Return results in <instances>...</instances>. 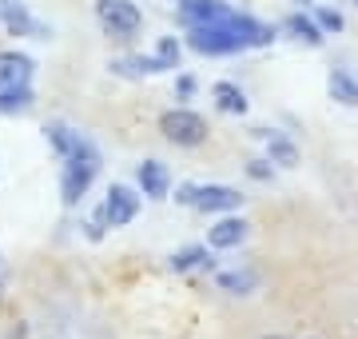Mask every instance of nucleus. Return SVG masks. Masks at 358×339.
I'll use <instances>...</instances> for the list:
<instances>
[{"instance_id": "nucleus-13", "label": "nucleus", "mask_w": 358, "mask_h": 339, "mask_svg": "<svg viewBox=\"0 0 358 339\" xmlns=\"http://www.w3.org/2000/svg\"><path fill=\"white\" fill-rule=\"evenodd\" d=\"M44 136H48L52 152H56V156H60V160H64V156H72V152H76L80 144L88 140V136H84V132L68 128V124H60V120H52L48 128H44Z\"/></svg>"}, {"instance_id": "nucleus-2", "label": "nucleus", "mask_w": 358, "mask_h": 339, "mask_svg": "<svg viewBox=\"0 0 358 339\" xmlns=\"http://www.w3.org/2000/svg\"><path fill=\"white\" fill-rule=\"evenodd\" d=\"M64 168H60V200H64V208H76L80 200L88 196V188L96 184V176H100V148L92 140H84L72 152V156L60 160Z\"/></svg>"}, {"instance_id": "nucleus-3", "label": "nucleus", "mask_w": 358, "mask_h": 339, "mask_svg": "<svg viewBox=\"0 0 358 339\" xmlns=\"http://www.w3.org/2000/svg\"><path fill=\"white\" fill-rule=\"evenodd\" d=\"M159 132H164L167 144H176V148H199L207 140V120L199 112H192L187 104L179 108H167L164 116H159Z\"/></svg>"}, {"instance_id": "nucleus-18", "label": "nucleus", "mask_w": 358, "mask_h": 339, "mask_svg": "<svg viewBox=\"0 0 358 339\" xmlns=\"http://www.w3.org/2000/svg\"><path fill=\"white\" fill-rule=\"evenodd\" d=\"M215 284L223 287V291H231V296H251L259 287V272H251V268H239V272H219Z\"/></svg>"}, {"instance_id": "nucleus-27", "label": "nucleus", "mask_w": 358, "mask_h": 339, "mask_svg": "<svg viewBox=\"0 0 358 339\" xmlns=\"http://www.w3.org/2000/svg\"><path fill=\"white\" fill-rule=\"evenodd\" d=\"M8 339H24V327H20V331H13V335H8Z\"/></svg>"}, {"instance_id": "nucleus-29", "label": "nucleus", "mask_w": 358, "mask_h": 339, "mask_svg": "<svg viewBox=\"0 0 358 339\" xmlns=\"http://www.w3.org/2000/svg\"><path fill=\"white\" fill-rule=\"evenodd\" d=\"M267 339H279V335H267Z\"/></svg>"}, {"instance_id": "nucleus-15", "label": "nucleus", "mask_w": 358, "mask_h": 339, "mask_svg": "<svg viewBox=\"0 0 358 339\" xmlns=\"http://www.w3.org/2000/svg\"><path fill=\"white\" fill-rule=\"evenodd\" d=\"M282 32H291L299 44H310V48H319L322 40V28L315 25V16H307V13H291L287 20H282Z\"/></svg>"}, {"instance_id": "nucleus-24", "label": "nucleus", "mask_w": 358, "mask_h": 339, "mask_svg": "<svg viewBox=\"0 0 358 339\" xmlns=\"http://www.w3.org/2000/svg\"><path fill=\"white\" fill-rule=\"evenodd\" d=\"M247 176L251 180H271L275 176V164L271 160H247Z\"/></svg>"}, {"instance_id": "nucleus-4", "label": "nucleus", "mask_w": 358, "mask_h": 339, "mask_svg": "<svg viewBox=\"0 0 358 339\" xmlns=\"http://www.w3.org/2000/svg\"><path fill=\"white\" fill-rule=\"evenodd\" d=\"M96 20H100V28L108 32L112 40H136L143 28V13L131 4V0H100L96 4Z\"/></svg>"}, {"instance_id": "nucleus-1", "label": "nucleus", "mask_w": 358, "mask_h": 339, "mask_svg": "<svg viewBox=\"0 0 358 339\" xmlns=\"http://www.w3.org/2000/svg\"><path fill=\"white\" fill-rule=\"evenodd\" d=\"M271 40H275V25H263L251 13H235V8L215 25L187 28V48L199 56H235L247 48H267Z\"/></svg>"}, {"instance_id": "nucleus-23", "label": "nucleus", "mask_w": 358, "mask_h": 339, "mask_svg": "<svg viewBox=\"0 0 358 339\" xmlns=\"http://www.w3.org/2000/svg\"><path fill=\"white\" fill-rule=\"evenodd\" d=\"M195 92H199V80H195L192 72H183V76H176V100H183V104H187V100H192Z\"/></svg>"}, {"instance_id": "nucleus-14", "label": "nucleus", "mask_w": 358, "mask_h": 339, "mask_svg": "<svg viewBox=\"0 0 358 339\" xmlns=\"http://www.w3.org/2000/svg\"><path fill=\"white\" fill-rule=\"evenodd\" d=\"M211 96H215V108L219 112H227V116H247V96L239 84H231V80H219L215 88H211Z\"/></svg>"}, {"instance_id": "nucleus-17", "label": "nucleus", "mask_w": 358, "mask_h": 339, "mask_svg": "<svg viewBox=\"0 0 358 339\" xmlns=\"http://www.w3.org/2000/svg\"><path fill=\"white\" fill-rule=\"evenodd\" d=\"M108 68L124 80H143V76H155L159 72L152 56H120V60H108Z\"/></svg>"}, {"instance_id": "nucleus-7", "label": "nucleus", "mask_w": 358, "mask_h": 339, "mask_svg": "<svg viewBox=\"0 0 358 339\" xmlns=\"http://www.w3.org/2000/svg\"><path fill=\"white\" fill-rule=\"evenodd\" d=\"M243 204L239 188H227V184H195V196H192V208L195 212H207V216H227Z\"/></svg>"}, {"instance_id": "nucleus-22", "label": "nucleus", "mask_w": 358, "mask_h": 339, "mask_svg": "<svg viewBox=\"0 0 358 339\" xmlns=\"http://www.w3.org/2000/svg\"><path fill=\"white\" fill-rule=\"evenodd\" d=\"M315 25L322 28V36H334V32H343V13L338 8H315Z\"/></svg>"}, {"instance_id": "nucleus-5", "label": "nucleus", "mask_w": 358, "mask_h": 339, "mask_svg": "<svg viewBox=\"0 0 358 339\" xmlns=\"http://www.w3.org/2000/svg\"><path fill=\"white\" fill-rule=\"evenodd\" d=\"M140 188H128V184H112L108 188V196H103L100 212L103 220H108V228H128L136 216H140Z\"/></svg>"}, {"instance_id": "nucleus-26", "label": "nucleus", "mask_w": 358, "mask_h": 339, "mask_svg": "<svg viewBox=\"0 0 358 339\" xmlns=\"http://www.w3.org/2000/svg\"><path fill=\"white\" fill-rule=\"evenodd\" d=\"M192 196H195V184H179L176 188V204H183V208H192Z\"/></svg>"}, {"instance_id": "nucleus-30", "label": "nucleus", "mask_w": 358, "mask_h": 339, "mask_svg": "<svg viewBox=\"0 0 358 339\" xmlns=\"http://www.w3.org/2000/svg\"><path fill=\"white\" fill-rule=\"evenodd\" d=\"M355 4H358V0H355Z\"/></svg>"}, {"instance_id": "nucleus-8", "label": "nucleus", "mask_w": 358, "mask_h": 339, "mask_svg": "<svg viewBox=\"0 0 358 339\" xmlns=\"http://www.w3.org/2000/svg\"><path fill=\"white\" fill-rule=\"evenodd\" d=\"M231 13L227 0H179L176 4V16L183 28H195V25H215Z\"/></svg>"}, {"instance_id": "nucleus-6", "label": "nucleus", "mask_w": 358, "mask_h": 339, "mask_svg": "<svg viewBox=\"0 0 358 339\" xmlns=\"http://www.w3.org/2000/svg\"><path fill=\"white\" fill-rule=\"evenodd\" d=\"M0 25H4L8 36H28V40L52 36V28L44 20H36V16L28 13V4H20V0H0Z\"/></svg>"}, {"instance_id": "nucleus-9", "label": "nucleus", "mask_w": 358, "mask_h": 339, "mask_svg": "<svg viewBox=\"0 0 358 339\" xmlns=\"http://www.w3.org/2000/svg\"><path fill=\"white\" fill-rule=\"evenodd\" d=\"M32 72H36V60L28 53H16V48H4L0 53V88L32 84Z\"/></svg>"}, {"instance_id": "nucleus-10", "label": "nucleus", "mask_w": 358, "mask_h": 339, "mask_svg": "<svg viewBox=\"0 0 358 339\" xmlns=\"http://www.w3.org/2000/svg\"><path fill=\"white\" fill-rule=\"evenodd\" d=\"M136 184H140V196L167 200V192H171V172L159 160H143L140 168H136Z\"/></svg>"}, {"instance_id": "nucleus-19", "label": "nucleus", "mask_w": 358, "mask_h": 339, "mask_svg": "<svg viewBox=\"0 0 358 339\" xmlns=\"http://www.w3.org/2000/svg\"><path fill=\"white\" fill-rule=\"evenodd\" d=\"M327 88H331V96L338 100V104L346 108H358V80L346 72V68H334L331 80H327Z\"/></svg>"}, {"instance_id": "nucleus-11", "label": "nucleus", "mask_w": 358, "mask_h": 339, "mask_svg": "<svg viewBox=\"0 0 358 339\" xmlns=\"http://www.w3.org/2000/svg\"><path fill=\"white\" fill-rule=\"evenodd\" d=\"M247 228H251V223H247L243 216H223V220L207 232V244H211V248H219V251L239 248V244L247 240Z\"/></svg>"}, {"instance_id": "nucleus-25", "label": "nucleus", "mask_w": 358, "mask_h": 339, "mask_svg": "<svg viewBox=\"0 0 358 339\" xmlns=\"http://www.w3.org/2000/svg\"><path fill=\"white\" fill-rule=\"evenodd\" d=\"M103 232H108V220H103V212L96 208L88 220V240H103Z\"/></svg>"}, {"instance_id": "nucleus-21", "label": "nucleus", "mask_w": 358, "mask_h": 339, "mask_svg": "<svg viewBox=\"0 0 358 339\" xmlns=\"http://www.w3.org/2000/svg\"><path fill=\"white\" fill-rule=\"evenodd\" d=\"M179 56H183V44L176 36H159V44H155V53H152L155 68L159 72H171V68H179Z\"/></svg>"}, {"instance_id": "nucleus-20", "label": "nucleus", "mask_w": 358, "mask_h": 339, "mask_svg": "<svg viewBox=\"0 0 358 339\" xmlns=\"http://www.w3.org/2000/svg\"><path fill=\"white\" fill-rule=\"evenodd\" d=\"M167 268H171V272H195V268H211V256H207L203 244H195V248H179V251H171Z\"/></svg>"}, {"instance_id": "nucleus-12", "label": "nucleus", "mask_w": 358, "mask_h": 339, "mask_svg": "<svg viewBox=\"0 0 358 339\" xmlns=\"http://www.w3.org/2000/svg\"><path fill=\"white\" fill-rule=\"evenodd\" d=\"M259 136L267 140V160L275 164V168H294V164H299V148H294L291 136H282V132H267V128H259Z\"/></svg>"}, {"instance_id": "nucleus-31", "label": "nucleus", "mask_w": 358, "mask_h": 339, "mask_svg": "<svg viewBox=\"0 0 358 339\" xmlns=\"http://www.w3.org/2000/svg\"><path fill=\"white\" fill-rule=\"evenodd\" d=\"M0 263H4V260H0Z\"/></svg>"}, {"instance_id": "nucleus-28", "label": "nucleus", "mask_w": 358, "mask_h": 339, "mask_svg": "<svg viewBox=\"0 0 358 339\" xmlns=\"http://www.w3.org/2000/svg\"><path fill=\"white\" fill-rule=\"evenodd\" d=\"M299 4H310V0H299Z\"/></svg>"}, {"instance_id": "nucleus-16", "label": "nucleus", "mask_w": 358, "mask_h": 339, "mask_svg": "<svg viewBox=\"0 0 358 339\" xmlns=\"http://www.w3.org/2000/svg\"><path fill=\"white\" fill-rule=\"evenodd\" d=\"M32 104H36V92H32V84L0 88V116H20V112H32Z\"/></svg>"}]
</instances>
